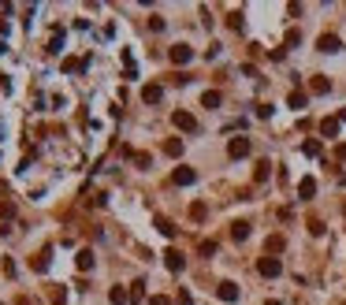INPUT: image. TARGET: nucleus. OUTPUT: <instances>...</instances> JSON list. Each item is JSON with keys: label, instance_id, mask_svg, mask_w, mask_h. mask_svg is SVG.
<instances>
[{"label": "nucleus", "instance_id": "nucleus-13", "mask_svg": "<svg viewBox=\"0 0 346 305\" xmlns=\"http://www.w3.org/2000/svg\"><path fill=\"white\" fill-rule=\"evenodd\" d=\"M309 89L317 93V97H324V93H332V82H327L324 75H313V82H309Z\"/></svg>", "mask_w": 346, "mask_h": 305}, {"label": "nucleus", "instance_id": "nucleus-37", "mask_svg": "<svg viewBox=\"0 0 346 305\" xmlns=\"http://www.w3.org/2000/svg\"><path fill=\"white\" fill-rule=\"evenodd\" d=\"M0 305H4V301H0Z\"/></svg>", "mask_w": 346, "mask_h": 305}, {"label": "nucleus", "instance_id": "nucleus-9", "mask_svg": "<svg viewBox=\"0 0 346 305\" xmlns=\"http://www.w3.org/2000/svg\"><path fill=\"white\" fill-rule=\"evenodd\" d=\"M164 264H168V272H183V268H186V257H183L179 249H168V253H164Z\"/></svg>", "mask_w": 346, "mask_h": 305}, {"label": "nucleus", "instance_id": "nucleus-27", "mask_svg": "<svg viewBox=\"0 0 346 305\" xmlns=\"http://www.w3.org/2000/svg\"><path fill=\"white\" fill-rule=\"evenodd\" d=\"M227 26H231V30H242V11H231V15H227Z\"/></svg>", "mask_w": 346, "mask_h": 305}, {"label": "nucleus", "instance_id": "nucleus-21", "mask_svg": "<svg viewBox=\"0 0 346 305\" xmlns=\"http://www.w3.org/2000/svg\"><path fill=\"white\" fill-rule=\"evenodd\" d=\"M283 246H287V242H283V235H272V238H268V242H264V253H268V257H272V253H279Z\"/></svg>", "mask_w": 346, "mask_h": 305}, {"label": "nucleus", "instance_id": "nucleus-4", "mask_svg": "<svg viewBox=\"0 0 346 305\" xmlns=\"http://www.w3.org/2000/svg\"><path fill=\"white\" fill-rule=\"evenodd\" d=\"M168 60L175 63V67H183V63L194 60V49H190V45H171V49H168Z\"/></svg>", "mask_w": 346, "mask_h": 305}, {"label": "nucleus", "instance_id": "nucleus-14", "mask_svg": "<svg viewBox=\"0 0 346 305\" xmlns=\"http://www.w3.org/2000/svg\"><path fill=\"white\" fill-rule=\"evenodd\" d=\"M339 127H342L339 119H320V134L324 138H339Z\"/></svg>", "mask_w": 346, "mask_h": 305}, {"label": "nucleus", "instance_id": "nucleus-35", "mask_svg": "<svg viewBox=\"0 0 346 305\" xmlns=\"http://www.w3.org/2000/svg\"><path fill=\"white\" fill-rule=\"evenodd\" d=\"M339 183H342V186H346V175H342V179H339Z\"/></svg>", "mask_w": 346, "mask_h": 305}, {"label": "nucleus", "instance_id": "nucleus-10", "mask_svg": "<svg viewBox=\"0 0 346 305\" xmlns=\"http://www.w3.org/2000/svg\"><path fill=\"white\" fill-rule=\"evenodd\" d=\"M287 104H290L294 112L305 108V104H309V93H305V89H290V93H287Z\"/></svg>", "mask_w": 346, "mask_h": 305}, {"label": "nucleus", "instance_id": "nucleus-33", "mask_svg": "<svg viewBox=\"0 0 346 305\" xmlns=\"http://www.w3.org/2000/svg\"><path fill=\"white\" fill-rule=\"evenodd\" d=\"M335 160H342V164H346V141H339V146H335Z\"/></svg>", "mask_w": 346, "mask_h": 305}, {"label": "nucleus", "instance_id": "nucleus-31", "mask_svg": "<svg viewBox=\"0 0 346 305\" xmlns=\"http://www.w3.org/2000/svg\"><path fill=\"white\" fill-rule=\"evenodd\" d=\"M0 216L11 220V216H15V205H11V201H4V205H0Z\"/></svg>", "mask_w": 346, "mask_h": 305}, {"label": "nucleus", "instance_id": "nucleus-36", "mask_svg": "<svg viewBox=\"0 0 346 305\" xmlns=\"http://www.w3.org/2000/svg\"><path fill=\"white\" fill-rule=\"evenodd\" d=\"M264 305H279V301H264Z\"/></svg>", "mask_w": 346, "mask_h": 305}, {"label": "nucleus", "instance_id": "nucleus-28", "mask_svg": "<svg viewBox=\"0 0 346 305\" xmlns=\"http://www.w3.org/2000/svg\"><path fill=\"white\" fill-rule=\"evenodd\" d=\"M34 268H38V272H49V249H45L38 261H34Z\"/></svg>", "mask_w": 346, "mask_h": 305}, {"label": "nucleus", "instance_id": "nucleus-15", "mask_svg": "<svg viewBox=\"0 0 346 305\" xmlns=\"http://www.w3.org/2000/svg\"><path fill=\"white\" fill-rule=\"evenodd\" d=\"M108 301H112V305H127V301H131V291H123V286H112V291H108Z\"/></svg>", "mask_w": 346, "mask_h": 305}, {"label": "nucleus", "instance_id": "nucleus-8", "mask_svg": "<svg viewBox=\"0 0 346 305\" xmlns=\"http://www.w3.org/2000/svg\"><path fill=\"white\" fill-rule=\"evenodd\" d=\"M160 97H164V86L160 82H149L145 89H141V101H145V104H160Z\"/></svg>", "mask_w": 346, "mask_h": 305}, {"label": "nucleus", "instance_id": "nucleus-20", "mask_svg": "<svg viewBox=\"0 0 346 305\" xmlns=\"http://www.w3.org/2000/svg\"><path fill=\"white\" fill-rule=\"evenodd\" d=\"M205 216H209V208H205V201H194V205H190V220H194V223H201V220H205Z\"/></svg>", "mask_w": 346, "mask_h": 305}, {"label": "nucleus", "instance_id": "nucleus-19", "mask_svg": "<svg viewBox=\"0 0 346 305\" xmlns=\"http://www.w3.org/2000/svg\"><path fill=\"white\" fill-rule=\"evenodd\" d=\"M156 227H160V235H164V238H175V223H171L168 216H156Z\"/></svg>", "mask_w": 346, "mask_h": 305}, {"label": "nucleus", "instance_id": "nucleus-2", "mask_svg": "<svg viewBox=\"0 0 346 305\" xmlns=\"http://www.w3.org/2000/svg\"><path fill=\"white\" fill-rule=\"evenodd\" d=\"M257 272H261L264 279H276L279 272H283V264H279V257H268V253H264L261 261H257Z\"/></svg>", "mask_w": 346, "mask_h": 305}, {"label": "nucleus", "instance_id": "nucleus-34", "mask_svg": "<svg viewBox=\"0 0 346 305\" xmlns=\"http://www.w3.org/2000/svg\"><path fill=\"white\" fill-rule=\"evenodd\" d=\"M179 305H194V298H190V294L183 291V294H179Z\"/></svg>", "mask_w": 346, "mask_h": 305}, {"label": "nucleus", "instance_id": "nucleus-11", "mask_svg": "<svg viewBox=\"0 0 346 305\" xmlns=\"http://www.w3.org/2000/svg\"><path fill=\"white\" fill-rule=\"evenodd\" d=\"M313 194H317V179H309V175H305V179L298 183V198H302V201H309Z\"/></svg>", "mask_w": 346, "mask_h": 305}, {"label": "nucleus", "instance_id": "nucleus-18", "mask_svg": "<svg viewBox=\"0 0 346 305\" xmlns=\"http://www.w3.org/2000/svg\"><path fill=\"white\" fill-rule=\"evenodd\" d=\"M268 175H272V164H268V160H257V171H253V179H257V183H268Z\"/></svg>", "mask_w": 346, "mask_h": 305}, {"label": "nucleus", "instance_id": "nucleus-24", "mask_svg": "<svg viewBox=\"0 0 346 305\" xmlns=\"http://www.w3.org/2000/svg\"><path fill=\"white\" fill-rule=\"evenodd\" d=\"M75 264L82 268V272H86V268H93V253H89V249H78V261H75Z\"/></svg>", "mask_w": 346, "mask_h": 305}, {"label": "nucleus", "instance_id": "nucleus-32", "mask_svg": "<svg viewBox=\"0 0 346 305\" xmlns=\"http://www.w3.org/2000/svg\"><path fill=\"white\" fill-rule=\"evenodd\" d=\"M145 305H171V301H168V298H164V294H153V298H149V301H145Z\"/></svg>", "mask_w": 346, "mask_h": 305}, {"label": "nucleus", "instance_id": "nucleus-3", "mask_svg": "<svg viewBox=\"0 0 346 305\" xmlns=\"http://www.w3.org/2000/svg\"><path fill=\"white\" fill-rule=\"evenodd\" d=\"M171 123H175L179 131H186V134H197V119L190 116V112H183V108H179V112H171Z\"/></svg>", "mask_w": 346, "mask_h": 305}, {"label": "nucleus", "instance_id": "nucleus-7", "mask_svg": "<svg viewBox=\"0 0 346 305\" xmlns=\"http://www.w3.org/2000/svg\"><path fill=\"white\" fill-rule=\"evenodd\" d=\"M216 294H220V301H239V283L224 279V283L216 286Z\"/></svg>", "mask_w": 346, "mask_h": 305}, {"label": "nucleus", "instance_id": "nucleus-5", "mask_svg": "<svg viewBox=\"0 0 346 305\" xmlns=\"http://www.w3.org/2000/svg\"><path fill=\"white\" fill-rule=\"evenodd\" d=\"M171 183H175V186H194V183H197V171H194V168H175Z\"/></svg>", "mask_w": 346, "mask_h": 305}, {"label": "nucleus", "instance_id": "nucleus-25", "mask_svg": "<svg viewBox=\"0 0 346 305\" xmlns=\"http://www.w3.org/2000/svg\"><path fill=\"white\" fill-rule=\"evenodd\" d=\"M164 153H168V156H183V141H179V138H171L168 146H164Z\"/></svg>", "mask_w": 346, "mask_h": 305}, {"label": "nucleus", "instance_id": "nucleus-12", "mask_svg": "<svg viewBox=\"0 0 346 305\" xmlns=\"http://www.w3.org/2000/svg\"><path fill=\"white\" fill-rule=\"evenodd\" d=\"M231 238H234V242H246V238H249V223L246 220H234L231 223Z\"/></svg>", "mask_w": 346, "mask_h": 305}, {"label": "nucleus", "instance_id": "nucleus-26", "mask_svg": "<svg viewBox=\"0 0 346 305\" xmlns=\"http://www.w3.org/2000/svg\"><path fill=\"white\" fill-rule=\"evenodd\" d=\"M60 49H64V30H56L52 41H49V52H60Z\"/></svg>", "mask_w": 346, "mask_h": 305}, {"label": "nucleus", "instance_id": "nucleus-23", "mask_svg": "<svg viewBox=\"0 0 346 305\" xmlns=\"http://www.w3.org/2000/svg\"><path fill=\"white\" fill-rule=\"evenodd\" d=\"M302 153H305V156H320V141H317V138L302 141Z\"/></svg>", "mask_w": 346, "mask_h": 305}, {"label": "nucleus", "instance_id": "nucleus-30", "mask_svg": "<svg viewBox=\"0 0 346 305\" xmlns=\"http://www.w3.org/2000/svg\"><path fill=\"white\" fill-rule=\"evenodd\" d=\"M216 253V242H212V238H205V242H201V257H212Z\"/></svg>", "mask_w": 346, "mask_h": 305}, {"label": "nucleus", "instance_id": "nucleus-6", "mask_svg": "<svg viewBox=\"0 0 346 305\" xmlns=\"http://www.w3.org/2000/svg\"><path fill=\"white\" fill-rule=\"evenodd\" d=\"M317 49H320V52H342V41H339L335 34H320V38H317Z\"/></svg>", "mask_w": 346, "mask_h": 305}, {"label": "nucleus", "instance_id": "nucleus-16", "mask_svg": "<svg viewBox=\"0 0 346 305\" xmlns=\"http://www.w3.org/2000/svg\"><path fill=\"white\" fill-rule=\"evenodd\" d=\"M82 67H89V60H75V56H67V60H64V71H67V75H78Z\"/></svg>", "mask_w": 346, "mask_h": 305}, {"label": "nucleus", "instance_id": "nucleus-17", "mask_svg": "<svg viewBox=\"0 0 346 305\" xmlns=\"http://www.w3.org/2000/svg\"><path fill=\"white\" fill-rule=\"evenodd\" d=\"M220 101H224L220 89H205V93H201V104H205V108H220Z\"/></svg>", "mask_w": 346, "mask_h": 305}, {"label": "nucleus", "instance_id": "nucleus-22", "mask_svg": "<svg viewBox=\"0 0 346 305\" xmlns=\"http://www.w3.org/2000/svg\"><path fill=\"white\" fill-rule=\"evenodd\" d=\"M131 301H145V283H141V279L131 283Z\"/></svg>", "mask_w": 346, "mask_h": 305}, {"label": "nucleus", "instance_id": "nucleus-1", "mask_svg": "<svg viewBox=\"0 0 346 305\" xmlns=\"http://www.w3.org/2000/svg\"><path fill=\"white\" fill-rule=\"evenodd\" d=\"M249 149H253V146H249V138H246V134H239V138H231V141H227V156H231V160L249 156Z\"/></svg>", "mask_w": 346, "mask_h": 305}, {"label": "nucleus", "instance_id": "nucleus-29", "mask_svg": "<svg viewBox=\"0 0 346 305\" xmlns=\"http://www.w3.org/2000/svg\"><path fill=\"white\" fill-rule=\"evenodd\" d=\"M294 45H302V34H298V30H287V49H294Z\"/></svg>", "mask_w": 346, "mask_h": 305}]
</instances>
